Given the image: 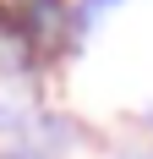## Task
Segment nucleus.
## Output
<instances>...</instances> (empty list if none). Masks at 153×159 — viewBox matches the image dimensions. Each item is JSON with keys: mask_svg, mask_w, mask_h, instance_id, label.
Here are the masks:
<instances>
[{"mask_svg": "<svg viewBox=\"0 0 153 159\" xmlns=\"http://www.w3.org/2000/svg\"><path fill=\"white\" fill-rule=\"evenodd\" d=\"M16 11H11V28L28 39V44H55L66 33V0H11Z\"/></svg>", "mask_w": 153, "mask_h": 159, "instance_id": "f257e3e1", "label": "nucleus"}, {"mask_svg": "<svg viewBox=\"0 0 153 159\" xmlns=\"http://www.w3.org/2000/svg\"><path fill=\"white\" fill-rule=\"evenodd\" d=\"M109 6H120V0H82V11H76V22H98V16H104Z\"/></svg>", "mask_w": 153, "mask_h": 159, "instance_id": "f03ea898", "label": "nucleus"}]
</instances>
